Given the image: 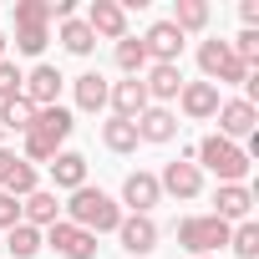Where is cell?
<instances>
[{
	"mask_svg": "<svg viewBox=\"0 0 259 259\" xmlns=\"http://www.w3.org/2000/svg\"><path fill=\"white\" fill-rule=\"evenodd\" d=\"M61 46H66L71 56H92V51H97V36L87 31V21L71 16V21H61Z\"/></svg>",
	"mask_w": 259,
	"mask_h": 259,
	"instance_id": "d4e9b609",
	"label": "cell"
},
{
	"mask_svg": "<svg viewBox=\"0 0 259 259\" xmlns=\"http://www.w3.org/2000/svg\"><path fill=\"white\" fill-rule=\"evenodd\" d=\"M193 163L208 168V173H219V183H244L249 178V153L239 143L219 138V133H208L203 143H193Z\"/></svg>",
	"mask_w": 259,
	"mask_h": 259,
	"instance_id": "3957f363",
	"label": "cell"
},
{
	"mask_svg": "<svg viewBox=\"0 0 259 259\" xmlns=\"http://www.w3.org/2000/svg\"><path fill=\"white\" fill-rule=\"evenodd\" d=\"M6 249H11V259H36L46 244H41V229H31V224H16V229L6 234Z\"/></svg>",
	"mask_w": 259,
	"mask_h": 259,
	"instance_id": "603a6c76",
	"label": "cell"
},
{
	"mask_svg": "<svg viewBox=\"0 0 259 259\" xmlns=\"http://www.w3.org/2000/svg\"><path fill=\"white\" fill-rule=\"evenodd\" d=\"M133 127H138V143H173L178 138V117L168 107H148Z\"/></svg>",
	"mask_w": 259,
	"mask_h": 259,
	"instance_id": "d6986e66",
	"label": "cell"
},
{
	"mask_svg": "<svg viewBox=\"0 0 259 259\" xmlns=\"http://www.w3.org/2000/svg\"><path fill=\"white\" fill-rule=\"evenodd\" d=\"M107 107H112V117H122V122H138L153 102H148V92H143V76H127V81H112V92H107Z\"/></svg>",
	"mask_w": 259,
	"mask_h": 259,
	"instance_id": "4fadbf2b",
	"label": "cell"
},
{
	"mask_svg": "<svg viewBox=\"0 0 259 259\" xmlns=\"http://www.w3.org/2000/svg\"><path fill=\"white\" fill-rule=\"evenodd\" d=\"M178 244H183L193 259H203V254H213V249L229 244V224L213 219V213H193V219L178 224Z\"/></svg>",
	"mask_w": 259,
	"mask_h": 259,
	"instance_id": "5b68a950",
	"label": "cell"
},
{
	"mask_svg": "<svg viewBox=\"0 0 259 259\" xmlns=\"http://www.w3.org/2000/svg\"><path fill=\"white\" fill-rule=\"evenodd\" d=\"M16 163H21V158H16L11 148H0V193H6V183H11V173H16Z\"/></svg>",
	"mask_w": 259,
	"mask_h": 259,
	"instance_id": "e575fe53",
	"label": "cell"
},
{
	"mask_svg": "<svg viewBox=\"0 0 259 259\" xmlns=\"http://www.w3.org/2000/svg\"><path fill=\"white\" fill-rule=\"evenodd\" d=\"M21 97V66L16 61H0V107Z\"/></svg>",
	"mask_w": 259,
	"mask_h": 259,
	"instance_id": "d6a6232c",
	"label": "cell"
},
{
	"mask_svg": "<svg viewBox=\"0 0 259 259\" xmlns=\"http://www.w3.org/2000/svg\"><path fill=\"white\" fill-rule=\"evenodd\" d=\"M102 143L112 153H138V127L122 122V117H112V122H102Z\"/></svg>",
	"mask_w": 259,
	"mask_h": 259,
	"instance_id": "cb8c5ba5",
	"label": "cell"
},
{
	"mask_svg": "<svg viewBox=\"0 0 259 259\" xmlns=\"http://www.w3.org/2000/svg\"><path fill=\"white\" fill-rule=\"evenodd\" d=\"M56 219H61V203H56L51 188H36V193L21 198V224H31V229H51Z\"/></svg>",
	"mask_w": 259,
	"mask_h": 259,
	"instance_id": "ac0fdd59",
	"label": "cell"
},
{
	"mask_svg": "<svg viewBox=\"0 0 259 259\" xmlns=\"http://www.w3.org/2000/svg\"><path fill=\"white\" fill-rule=\"evenodd\" d=\"M31 122H36V107L26 102V97H16V102H6V107H0V127H11V133H31Z\"/></svg>",
	"mask_w": 259,
	"mask_h": 259,
	"instance_id": "4316f807",
	"label": "cell"
},
{
	"mask_svg": "<svg viewBox=\"0 0 259 259\" xmlns=\"http://www.w3.org/2000/svg\"><path fill=\"white\" fill-rule=\"evenodd\" d=\"M41 244H51L61 259H97V234H87V229H76V224H66V219H56V224L41 234Z\"/></svg>",
	"mask_w": 259,
	"mask_h": 259,
	"instance_id": "8992f818",
	"label": "cell"
},
{
	"mask_svg": "<svg viewBox=\"0 0 259 259\" xmlns=\"http://www.w3.org/2000/svg\"><path fill=\"white\" fill-rule=\"evenodd\" d=\"M61 81H66V76H61L56 66H46V61H41V66H31V71L21 76V97H26L36 112H41V107H56V97H61Z\"/></svg>",
	"mask_w": 259,
	"mask_h": 259,
	"instance_id": "9c48e42d",
	"label": "cell"
},
{
	"mask_svg": "<svg viewBox=\"0 0 259 259\" xmlns=\"http://www.w3.org/2000/svg\"><path fill=\"white\" fill-rule=\"evenodd\" d=\"M173 26L188 36V31H203L208 26V6H203V0H178V6H173Z\"/></svg>",
	"mask_w": 259,
	"mask_h": 259,
	"instance_id": "83f0119b",
	"label": "cell"
},
{
	"mask_svg": "<svg viewBox=\"0 0 259 259\" xmlns=\"http://www.w3.org/2000/svg\"><path fill=\"white\" fill-rule=\"evenodd\" d=\"M122 203L133 208V213H153L158 203H163V188H158V173H127L122 178Z\"/></svg>",
	"mask_w": 259,
	"mask_h": 259,
	"instance_id": "9a60e30c",
	"label": "cell"
},
{
	"mask_svg": "<svg viewBox=\"0 0 259 259\" xmlns=\"http://www.w3.org/2000/svg\"><path fill=\"white\" fill-rule=\"evenodd\" d=\"M254 127H259V107L254 102H244V97H234V102H224L219 107V138H229V143H249L254 138Z\"/></svg>",
	"mask_w": 259,
	"mask_h": 259,
	"instance_id": "8fae6325",
	"label": "cell"
},
{
	"mask_svg": "<svg viewBox=\"0 0 259 259\" xmlns=\"http://www.w3.org/2000/svg\"><path fill=\"white\" fill-rule=\"evenodd\" d=\"M229 249H234L239 259H259V224H254V219L234 224V229H229Z\"/></svg>",
	"mask_w": 259,
	"mask_h": 259,
	"instance_id": "484cf974",
	"label": "cell"
},
{
	"mask_svg": "<svg viewBox=\"0 0 259 259\" xmlns=\"http://www.w3.org/2000/svg\"><path fill=\"white\" fill-rule=\"evenodd\" d=\"M143 92H148L153 107H168V102L183 92V71H178V66H148V71H143Z\"/></svg>",
	"mask_w": 259,
	"mask_h": 259,
	"instance_id": "e0dca14e",
	"label": "cell"
},
{
	"mask_svg": "<svg viewBox=\"0 0 259 259\" xmlns=\"http://www.w3.org/2000/svg\"><path fill=\"white\" fill-rule=\"evenodd\" d=\"M143 46H148V61H153V66H178V56H183V31H178L173 21H153L148 36H143Z\"/></svg>",
	"mask_w": 259,
	"mask_h": 259,
	"instance_id": "ba28073f",
	"label": "cell"
},
{
	"mask_svg": "<svg viewBox=\"0 0 259 259\" xmlns=\"http://www.w3.org/2000/svg\"><path fill=\"white\" fill-rule=\"evenodd\" d=\"M46 41H51L46 26H21V31H16V51H21V56H41Z\"/></svg>",
	"mask_w": 259,
	"mask_h": 259,
	"instance_id": "f546056e",
	"label": "cell"
},
{
	"mask_svg": "<svg viewBox=\"0 0 259 259\" xmlns=\"http://www.w3.org/2000/svg\"><path fill=\"white\" fill-rule=\"evenodd\" d=\"M87 31L107 36V41H122L127 36V11L117 6V0H92L87 6Z\"/></svg>",
	"mask_w": 259,
	"mask_h": 259,
	"instance_id": "2e32d148",
	"label": "cell"
},
{
	"mask_svg": "<svg viewBox=\"0 0 259 259\" xmlns=\"http://www.w3.org/2000/svg\"><path fill=\"white\" fill-rule=\"evenodd\" d=\"M6 46H11V41H6V36H0V61H6Z\"/></svg>",
	"mask_w": 259,
	"mask_h": 259,
	"instance_id": "8d00e7d4",
	"label": "cell"
},
{
	"mask_svg": "<svg viewBox=\"0 0 259 259\" xmlns=\"http://www.w3.org/2000/svg\"><path fill=\"white\" fill-rule=\"evenodd\" d=\"M178 107H183V117H188V122H213V117H219V107H224V97H219V87H213V81H183Z\"/></svg>",
	"mask_w": 259,
	"mask_h": 259,
	"instance_id": "30bf717a",
	"label": "cell"
},
{
	"mask_svg": "<svg viewBox=\"0 0 259 259\" xmlns=\"http://www.w3.org/2000/svg\"><path fill=\"white\" fill-rule=\"evenodd\" d=\"M107 92H112V81H102L97 71H81L76 76V107L81 112H102L107 107Z\"/></svg>",
	"mask_w": 259,
	"mask_h": 259,
	"instance_id": "44dd1931",
	"label": "cell"
},
{
	"mask_svg": "<svg viewBox=\"0 0 259 259\" xmlns=\"http://www.w3.org/2000/svg\"><path fill=\"white\" fill-rule=\"evenodd\" d=\"M66 224H76V229H87V234H117V224H122V203H117L112 193L81 183V188L66 198Z\"/></svg>",
	"mask_w": 259,
	"mask_h": 259,
	"instance_id": "6da1fadb",
	"label": "cell"
},
{
	"mask_svg": "<svg viewBox=\"0 0 259 259\" xmlns=\"http://www.w3.org/2000/svg\"><path fill=\"white\" fill-rule=\"evenodd\" d=\"M158 188L168 193V198H198L203 193V168L198 163H188V158H178V163H163V173H158Z\"/></svg>",
	"mask_w": 259,
	"mask_h": 259,
	"instance_id": "52a82bcc",
	"label": "cell"
},
{
	"mask_svg": "<svg viewBox=\"0 0 259 259\" xmlns=\"http://www.w3.org/2000/svg\"><path fill=\"white\" fill-rule=\"evenodd\" d=\"M16 224H21V198H11V193H0V229L11 234Z\"/></svg>",
	"mask_w": 259,
	"mask_h": 259,
	"instance_id": "836d02e7",
	"label": "cell"
},
{
	"mask_svg": "<svg viewBox=\"0 0 259 259\" xmlns=\"http://www.w3.org/2000/svg\"><path fill=\"white\" fill-rule=\"evenodd\" d=\"M198 71H203V81H213V87H244V81H249V66L234 61L229 41H198Z\"/></svg>",
	"mask_w": 259,
	"mask_h": 259,
	"instance_id": "277c9868",
	"label": "cell"
},
{
	"mask_svg": "<svg viewBox=\"0 0 259 259\" xmlns=\"http://www.w3.org/2000/svg\"><path fill=\"white\" fill-rule=\"evenodd\" d=\"M71 112L56 102V107H41L36 112V122H31V133H26V163L36 168V163H51L56 153H61V143L71 138Z\"/></svg>",
	"mask_w": 259,
	"mask_h": 259,
	"instance_id": "7a4b0ae2",
	"label": "cell"
},
{
	"mask_svg": "<svg viewBox=\"0 0 259 259\" xmlns=\"http://www.w3.org/2000/svg\"><path fill=\"white\" fill-rule=\"evenodd\" d=\"M117 239H122V249L127 254H153L158 249V224H153V213H122V224H117Z\"/></svg>",
	"mask_w": 259,
	"mask_h": 259,
	"instance_id": "5bb4252c",
	"label": "cell"
},
{
	"mask_svg": "<svg viewBox=\"0 0 259 259\" xmlns=\"http://www.w3.org/2000/svg\"><path fill=\"white\" fill-rule=\"evenodd\" d=\"M229 51H234V61H244L249 71L259 66V31H239L234 41H229Z\"/></svg>",
	"mask_w": 259,
	"mask_h": 259,
	"instance_id": "4dcf8cb0",
	"label": "cell"
},
{
	"mask_svg": "<svg viewBox=\"0 0 259 259\" xmlns=\"http://www.w3.org/2000/svg\"><path fill=\"white\" fill-rule=\"evenodd\" d=\"M36 188H41V183H36V168L21 158L16 173H11V183H6V193H11V198H26V193H36Z\"/></svg>",
	"mask_w": 259,
	"mask_h": 259,
	"instance_id": "1f68e13d",
	"label": "cell"
},
{
	"mask_svg": "<svg viewBox=\"0 0 259 259\" xmlns=\"http://www.w3.org/2000/svg\"><path fill=\"white\" fill-rule=\"evenodd\" d=\"M239 16H244V31H254V26H259V0H244Z\"/></svg>",
	"mask_w": 259,
	"mask_h": 259,
	"instance_id": "d590c367",
	"label": "cell"
},
{
	"mask_svg": "<svg viewBox=\"0 0 259 259\" xmlns=\"http://www.w3.org/2000/svg\"><path fill=\"white\" fill-rule=\"evenodd\" d=\"M249 208H254V188H249V183H219V188H213V219H224L229 229L244 224Z\"/></svg>",
	"mask_w": 259,
	"mask_h": 259,
	"instance_id": "7c38bea8",
	"label": "cell"
},
{
	"mask_svg": "<svg viewBox=\"0 0 259 259\" xmlns=\"http://www.w3.org/2000/svg\"><path fill=\"white\" fill-rule=\"evenodd\" d=\"M203 259H213V254H203Z\"/></svg>",
	"mask_w": 259,
	"mask_h": 259,
	"instance_id": "74e56055",
	"label": "cell"
},
{
	"mask_svg": "<svg viewBox=\"0 0 259 259\" xmlns=\"http://www.w3.org/2000/svg\"><path fill=\"white\" fill-rule=\"evenodd\" d=\"M21 26H51V6L46 0H16V31Z\"/></svg>",
	"mask_w": 259,
	"mask_h": 259,
	"instance_id": "f1b7e54d",
	"label": "cell"
},
{
	"mask_svg": "<svg viewBox=\"0 0 259 259\" xmlns=\"http://www.w3.org/2000/svg\"><path fill=\"white\" fill-rule=\"evenodd\" d=\"M112 56H117V66H122L127 76H143V71L153 66V61H148V46H143L138 36H122V41L112 46Z\"/></svg>",
	"mask_w": 259,
	"mask_h": 259,
	"instance_id": "7402d4cb",
	"label": "cell"
},
{
	"mask_svg": "<svg viewBox=\"0 0 259 259\" xmlns=\"http://www.w3.org/2000/svg\"><path fill=\"white\" fill-rule=\"evenodd\" d=\"M51 183H56L61 193H76V188L87 183V158H81V153H56V158H51Z\"/></svg>",
	"mask_w": 259,
	"mask_h": 259,
	"instance_id": "ffe728a7",
	"label": "cell"
}]
</instances>
